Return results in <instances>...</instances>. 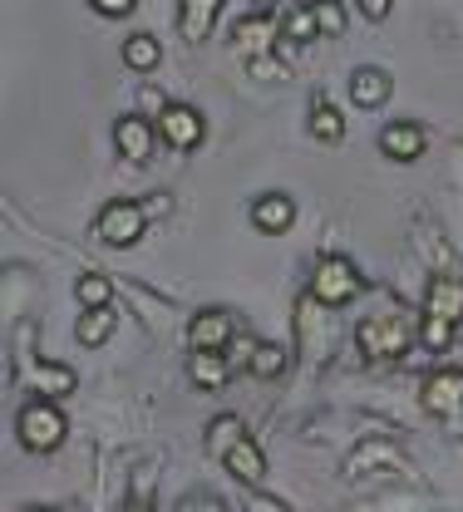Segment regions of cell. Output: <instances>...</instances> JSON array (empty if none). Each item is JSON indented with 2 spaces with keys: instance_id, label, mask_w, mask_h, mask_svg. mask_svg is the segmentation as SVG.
<instances>
[{
  "instance_id": "obj_27",
  "label": "cell",
  "mask_w": 463,
  "mask_h": 512,
  "mask_svg": "<svg viewBox=\"0 0 463 512\" xmlns=\"http://www.w3.org/2000/svg\"><path fill=\"white\" fill-rule=\"evenodd\" d=\"M89 5H94L104 20H124V15H133V5H138V0H89Z\"/></svg>"
},
{
  "instance_id": "obj_31",
  "label": "cell",
  "mask_w": 463,
  "mask_h": 512,
  "mask_svg": "<svg viewBox=\"0 0 463 512\" xmlns=\"http://www.w3.org/2000/svg\"><path fill=\"white\" fill-rule=\"evenodd\" d=\"M252 512H286V508H281V503H271V498H262V493H257V498H252Z\"/></svg>"
},
{
  "instance_id": "obj_3",
  "label": "cell",
  "mask_w": 463,
  "mask_h": 512,
  "mask_svg": "<svg viewBox=\"0 0 463 512\" xmlns=\"http://www.w3.org/2000/svg\"><path fill=\"white\" fill-rule=\"evenodd\" d=\"M360 286H365V276H360V266L350 256H321L316 271H311V301H321V306L355 301Z\"/></svg>"
},
{
  "instance_id": "obj_17",
  "label": "cell",
  "mask_w": 463,
  "mask_h": 512,
  "mask_svg": "<svg viewBox=\"0 0 463 512\" xmlns=\"http://www.w3.org/2000/svg\"><path fill=\"white\" fill-rule=\"evenodd\" d=\"M30 380H35V389H40V399H65V394L79 389V375H74L69 365H60V360H35Z\"/></svg>"
},
{
  "instance_id": "obj_28",
  "label": "cell",
  "mask_w": 463,
  "mask_h": 512,
  "mask_svg": "<svg viewBox=\"0 0 463 512\" xmlns=\"http://www.w3.org/2000/svg\"><path fill=\"white\" fill-rule=\"evenodd\" d=\"M178 512H222V503L207 498V493H188V498L178 503Z\"/></svg>"
},
{
  "instance_id": "obj_14",
  "label": "cell",
  "mask_w": 463,
  "mask_h": 512,
  "mask_svg": "<svg viewBox=\"0 0 463 512\" xmlns=\"http://www.w3.org/2000/svg\"><path fill=\"white\" fill-rule=\"evenodd\" d=\"M232 330H237L232 316L212 306V311H198V316H193L188 345H193V350H222V355H227V350H232Z\"/></svg>"
},
{
  "instance_id": "obj_11",
  "label": "cell",
  "mask_w": 463,
  "mask_h": 512,
  "mask_svg": "<svg viewBox=\"0 0 463 512\" xmlns=\"http://www.w3.org/2000/svg\"><path fill=\"white\" fill-rule=\"evenodd\" d=\"M424 320H444L459 330L463 320V281L459 276H434L429 291H424Z\"/></svg>"
},
{
  "instance_id": "obj_10",
  "label": "cell",
  "mask_w": 463,
  "mask_h": 512,
  "mask_svg": "<svg viewBox=\"0 0 463 512\" xmlns=\"http://www.w3.org/2000/svg\"><path fill=\"white\" fill-rule=\"evenodd\" d=\"M252 227L266 237H286L296 227V197L291 192H262L252 202Z\"/></svg>"
},
{
  "instance_id": "obj_2",
  "label": "cell",
  "mask_w": 463,
  "mask_h": 512,
  "mask_svg": "<svg viewBox=\"0 0 463 512\" xmlns=\"http://www.w3.org/2000/svg\"><path fill=\"white\" fill-rule=\"evenodd\" d=\"M409 340H414V325L399 311H380V316H365L355 325V345L370 360H399L409 350Z\"/></svg>"
},
{
  "instance_id": "obj_7",
  "label": "cell",
  "mask_w": 463,
  "mask_h": 512,
  "mask_svg": "<svg viewBox=\"0 0 463 512\" xmlns=\"http://www.w3.org/2000/svg\"><path fill=\"white\" fill-rule=\"evenodd\" d=\"M424 409L434 419H459L463 414V370H434L424 380Z\"/></svg>"
},
{
  "instance_id": "obj_1",
  "label": "cell",
  "mask_w": 463,
  "mask_h": 512,
  "mask_svg": "<svg viewBox=\"0 0 463 512\" xmlns=\"http://www.w3.org/2000/svg\"><path fill=\"white\" fill-rule=\"evenodd\" d=\"M15 434H20V444L30 448V453H50V448L65 444L69 419L55 399H30V404H20V414H15Z\"/></svg>"
},
{
  "instance_id": "obj_4",
  "label": "cell",
  "mask_w": 463,
  "mask_h": 512,
  "mask_svg": "<svg viewBox=\"0 0 463 512\" xmlns=\"http://www.w3.org/2000/svg\"><path fill=\"white\" fill-rule=\"evenodd\" d=\"M143 232H148V207H143V202H124V197H119V202H109V207L94 217V237H99L104 247H119V252L133 247Z\"/></svg>"
},
{
  "instance_id": "obj_13",
  "label": "cell",
  "mask_w": 463,
  "mask_h": 512,
  "mask_svg": "<svg viewBox=\"0 0 463 512\" xmlns=\"http://www.w3.org/2000/svg\"><path fill=\"white\" fill-rule=\"evenodd\" d=\"M390 94H395V79L380 64H355L350 69V99H355V109H380Z\"/></svg>"
},
{
  "instance_id": "obj_12",
  "label": "cell",
  "mask_w": 463,
  "mask_h": 512,
  "mask_svg": "<svg viewBox=\"0 0 463 512\" xmlns=\"http://www.w3.org/2000/svg\"><path fill=\"white\" fill-rule=\"evenodd\" d=\"M232 40H237V50L247 55V64H262L276 55L281 30H276L266 15H252V20H237V25H232Z\"/></svg>"
},
{
  "instance_id": "obj_33",
  "label": "cell",
  "mask_w": 463,
  "mask_h": 512,
  "mask_svg": "<svg viewBox=\"0 0 463 512\" xmlns=\"http://www.w3.org/2000/svg\"><path fill=\"white\" fill-rule=\"evenodd\" d=\"M257 5H262V10H266V5H276V0H257Z\"/></svg>"
},
{
  "instance_id": "obj_26",
  "label": "cell",
  "mask_w": 463,
  "mask_h": 512,
  "mask_svg": "<svg viewBox=\"0 0 463 512\" xmlns=\"http://www.w3.org/2000/svg\"><path fill=\"white\" fill-rule=\"evenodd\" d=\"M311 5H316V25H321V35L335 40V35L345 30V5H340V0H311Z\"/></svg>"
},
{
  "instance_id": "obj_24",
  "label": "cell",
  "mask_w": 463,
  "mask_h": 512,
  "mask_svg": "<svg viewBox=\"0 0 463 512\" xmlns=\"http://www.w3.org/2000/svg\"><path fill=\"white\" fill-rule=\"evenodd\" d=\"M311 133H316L321 143H340V138H345V114L335 109L331 99H316V104H311Z\"/></svg>"
},
{
  "instance_id": "obj_8",
  "label": "cell",
  "mask_w": 463,
  "mask_h": 512,
  "mask_svg": "<svg viewBox=\"0 0 463 512\" xmlns=\"http://www.w3.org/2000/svg\"><path fill=\"white\" fill-rule=\"evenodd\" d=\"M153 143H158V124L143 119V114H124V119L114 124V148H119V158H129V163H148V158H153Z\"/></svg>"
},
{
  "instance_id": "obj_16",
  "label": "cell",
  "mask_w": 463,
  "mask_h": 512,
  "mask_svg": "<svg viewBox=\"0 0 463 512\" xmlns=\"http://www.w3.org/2000/svg\"><path fill=\"white\" fill-rule=\"evenodd\" d=\"M188 380L198 384V389H222V384L232 380V360H227L222 350H193Z\"/></svg>"
},
{
  "instance_id": "obj_6",
  "label": "cell",
  "mask_w": 463,
  "mask_h": 512,
  "mask_svg": "<svg viewBox=\"0 0 463 512\" xmlns=\"http://www.w3.org/2000/svg\"><path fill=\"white\" fill-rule=\"evenodd\" d=\"M395 468H404V453H399L395 444H385V439H365V444L345 458V473H350V478H385V473H395Z\"/></svg>"
},
{
  "instance_id": "obj_21",
  "label": "cell",
  "mask_w": 463,
  "mask_h": 512,
  "mask_svg": "<svg viewBox=\"0 0 463 512\" xmlns=\"http://www.w3.org/2000/svg\"><path fill=\"white\" fill-rule=\"evenodd\" d=\"M114 325H119V316H114V306H99V311H84L79 316V325H74V340L79 345H89V350H99L109 335H114Z\"/></svg>"
},
{
  "instance_id": "obj_22",
  "label": "cell",
  "mask_w": 463,
  "mask_h": 512,
  "mask_svg": "<svg viewBox=\"0 0 463 512\" xmlns=\"http://www.w3.org/2000/svg\"><path fill=\"white\" fill-rule=\"evenodd\" d=\"M124 64H129L133 74L158 69V64H163V45H158V35H148V30L129 35V40H124Z\"/></svg>"
},
{
  "instance_id": "obj_25",
  "label": "cell",
  "mask_w": 463,
  "mask_h": 512,
  "mask_svg": "<svg viewBox=\"0 0 463 512\" xmlns=\"http://www.w3.org/2000/svg\"><path fill=\"white\" fill-rule=\"evenodd\" d=\"M74 296H79V306H84V311H99V306H109V301H114V281H109V276H99V271H84V276L74 281Z\"/></svg>"
},
{
  "instance_id": "obj_34",
  "label": "cell",
  "mask_w": 463,
  "mask_h": 512,
  "mask_svg": "<svg viewBox=\"0 0 463 512\" xmlns=\"http://www.w3.org/2000/svg\"><path fill=\"white\" fill-rule=\"evenodd\" d=\"M30 512H55V508H30Z\"/></svg>"
},
{
  "instance_id": "obj_29",
  "label": "cell",
  "mask_w": 463,
  "mask_h": 512,
  "mask_svg": "<svg viewBox=\"0 0 463 512\" xmlns=\"http://www.w3.org/2000/svg\"><path fill=\"white\" fill-rule=\"evenodd\" d=\"M355 5L365 20H390V10H395V0H355Z\"/></svg>"
},
{
  "instance_id": "obj_15",
  "label": "cell",
  "mask_w": 463,
  "mask_h": 512,
  "mask_svg": "<svg viewBox=\"0 0 463 512\" xmlns=\"http://www.w3.org/2000/svg\"><path fill=\"white\" fill-rule=\"evenodd\" d=\"M222 468H227V473H232L242 488H252V493L266 483V453L252 444V439H242V444L232 448V453L222 458Z\"/></svg>"
},
{
  "instance_id": "obj_32",
  "label": "cell",
  "mask_w": 463,
  "mask_h": 512,
  "mask_svg": "<svg viewBox=\"0 0 463 512\" xmlns=\"http://www.w3.org/2000/svg\"><path fill=\"white\" fill-rule=\"evenodd\" d=\"M119 512H153V508H148V503H138V498H133V503H124V508H119Z\"/></svg>"
},
{
  "instance_id": "obj_23",
  "label": "cell",
  "mask_w": 463,
  "mask_h": 512,
  "mask_svg": "<svg viewBox=\"0 0 463 512\" xmlns=\"http://www.w3.org/2000/svg\"><path fill=\"white\" fill-rule=\"evenodd\" d=\"M247 370H252L257 380H281V375L291 370V350H286V345H276V340H262V345H257V355L247 360Z\"/></svg>"
},
{
  "instance_id": "obj_18",
  "label": "cell",
  "mask_w": 463,
  "mask_h": 512,
  "mask_svg": "<svg viewBox=\"0 0 463 512\" xmlns=\"http://www.w3.org/2000/svg\"><path fill=\"white\" fill-rule=\"evenodd\" d=\"M217 10H222V0H183V10H178V30L198 45V40H207Z\"/></svg>"
},
{
  "instance_id": "obj_5",
  "label": "cell",
  "mask_w": 463,
  "mask_h": 512,
  "mask_svg": "<svg viewBox=\"0 0 463 512\" xmlns=\"http://www.w3.org/2000/svg\"><path fill=\"white\" fill-rule=\"evenodd\" d=\"M158 138L168 148H178V153H193V148H202V138H207V124H202V114L193 104H168L158 114Z\"/></svg>"
},
{
  "instance_id": "obj_30",
  "label": "cell",
  "mask_w": 463,
  "mask_h": 512,
  "mask_svg": "<svg viewBox=\"0 0 463 512\" xmlns=\"http://www.w3.org/2000/svg\"><path fill=\"white\" fill-rule=\"evenodd\" d=\"M143 207H148V217H168V207H173V202H168V192H153Z\"/></svg>"
},
{
  "instance_id": "obj_19",
  "label": "cell",
  "mask_w": 463,
  "mask_h": 512,
  "mask_svg": "<svg viewBox=\"0 0 463 512\" xmlns=\"http://www.w3.org/2000/svg\"><path fill=\"white\" fill-rule=\"evenodd\" d=\"M306 40H321L316 5H296V10H286V20H281V45H286V50H296V45H306Z\"/></svg>"
},
{
  "instance_id": "obj_9",
  "label": "cell",
  "mask_w": 463,
  "mask_h": 512,
  "mask_svg": "<svg viewBox=\"0 0 463 512\" xmlns=\"http://www.w3.org/2000/svg\"><path fill=\"white\" fill-rule=\"evenodd\" d=\"M424 148H429V133H424V124H414V119H395V124L380 128V153L395 158V163L424 158Z\"/></svg>"
},
{
  "instance_id": "obj_20",
  "label": "cell",
  "mask_w": 463,
  "mask_h": 512,
  "mask_svg": "<svg viewBox=\"0 0 463 512\" xmlns=\"http://www.w3.org/2000/svg\"><path fill=\"white\" fill-rule=\"evenodd\" d=\"M242 439H247V424H242L237 414H217V419L207 424V453H212V458H227Z\"/></svg>"
}]
</instances>
